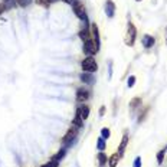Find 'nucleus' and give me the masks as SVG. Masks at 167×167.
<instances>
[{"label": "nucleus", "instance_id": "nucleus-1", "mask_svg": "<svg viewBox=\"0 0 167 167\" xmlns=\"http://www.w3.org/2000/svg\"><path fill=\"white\" fill-rule=\"evenodd\" d=\"M81 66L85 72H95V71L98 69V65L92 56H86L85 59L81 62Z\"/></svg>", "mask_w": 167, "mask_h": 167}, {"label": "nucleus", "instance_id": "nucleus-2", "mask_svg": "<svg viewBox=\"0 0 167 167\" xmlns=\"http://www.w3.org/2000/svg\"><path fill=\"white\" fill-rule=\"evenodd\" d=\"M72 9H74L75 15L78 16L81 20H84L85 23H88V17H86V13H85V9H84V4L78 0H75L74 3H72Z\"/></svg>", "mask_w": 167, "mask_h": 167}, {"label": "nucleus", "instance_id": "nucleus-3", "mask_svg": "<svg viewBox=\"0 0 167 167\" xmlns=\"http://www.w3.org/2000/svg\"><path fill=\"white\" fill-rule=\"evenodd\" d=\"M135 36H137V29L133 23H128V30H127L125 35V43L128 46H133L134 42H135Z\"/></svg>", "mask_w": 167, "mask_h": 167}, {"label": "nucleus", "instance_id": "nucleus-4", "mask_svg": "<svg viewBox=\"0 0 167 167\" xmlns=\"http://www.w3.org/2000/svg\"><path fill=\"white\" fill-rule=\"evenodd\" d=\"M89 97H91V91L86 88H79L78 91H76V101L78 102H85V101L89 100Z\"/></svg>", "mask_w": 167, "mask_h": 167}, {"label": "nucleus", "instance_id": "nucleus-5", "mask_svg": "<svg viewBox=\"0 0 167 167\" xmlns=\"http://www.w3.org/2000/svg\"><path fill=\"white\" fill-rule=\"evenodd\" d=\"M84 52H85L88 56H92L95 52H98L97 46H95V43H94L92 39H89V41L84 42Z\"/></svg>", "mask_w": 167, "mask_h": 167}, {"label": "nucleus", "instance_id": "nucleus-6", "mask_svg": "<svg viewBox=\"0 0 167 167\" xmlns=\"http://www.w3.org/2000/svg\"><path fill=\"white\" fill-rule=\"evenodd\" d=\"M76 134H78V127H71L69 130L66 131V134L62 137V143H69V141H72L75 137H76Z\"/></svg>", "mask_w": 167, "mask_h": 167}, {"label": "nucleus", "instance_id": "nucleus-7", "mask_svg": "<svg viewBox=\"0 0 167 167\" xmlns=\"http://www.w3.org/2000/svg\"><path fill=\"white\" fill-rule=\"evenodd\" d=\"M91 30H92V41L94 43H95V46H97V51H100V46H101V42H100V30H98V26L94 23V25H91Z\"/></svg>", "mask_w": 167, "mask_h": 167}, {"label": "nucleus", "instance_id": "nucleus-8", "mask_svg": "<svg viewBox=\"0 0 167 167\" xmlns=\"http://www.w3.org/2000/svg\"><path fill=\"white\" fill-rule=\"evenodd\" d=\"M105 13H107V16L110 19L114 17V15H115V4H114V2H112V0H107V2H105Z\"/></svg>", "mask_w": 167, "mask_h": 167}, {"label": "nucleus", "instance_id": "nucleus-9", "mask_svg": "<svg viewBox=\"0 0 167 167\" xmlns=\"http://www.w3.org/2000/svg\"><path fill=\"white\" fill-rule=\"evenodd\" d=\"M79 78L84 84H88V85H92L94 82H95V78H94V75L91 72H84V74L79 75Z\"/></svg>", "mask_w": 167, "mask_h": 167}, {"label": "nucleus", "instance_id": "nucleus-10", "mask_svg": "<svg viewBox=\"0 0 167 167\" xmlns=\"http://www.w3.org/2000/svg\"><path fill=\"white\" fill-rule=\"evenodd\" d=\"M154 37L153 36H150V35H144L143 36V46L144 48H151L153 45H154Z\"/></svg>", "mask_w": 167, "mask_h": 167}, {"label": "nucleus", "instance_id": "nucleus-11", "mask_svg": "<svg viewBox=\"0 0 167 167\" xmlns=\"http://www.w3.org/2000/svg\"><path fill=\"white\" fill-rule=\"evenodd\" d=\"M76 111L79 112V115H81V118L85 121L86 118H88L89 115V107H86V105H81V107H78V110Z\"/></svg>", "mask_w": 167, "mask_h": 167}, {"label": "nucleus", "instance_id": "nucleus-12", "mask_svg": "<svg viewBox=\"0 0 167 167\" xmlns=\"http://www.w3.org/2000/svg\"><path fill=\"white\" fill-rule=\"evenodd\" d=\"M127 144H128V135H124L123 140H121V144H120V147H118V156L120 157L124 154V150H125Z\"/></svg>", "mask_w": 167, "mask_h": 167}, {"label": "nucleus", "instance_id": "nucleus-13", "mask_svg": "<svg viewBox=\"0 0 167 167\" xmlns=\"http://www.w3.org/2000/svg\"><path fill=\"white\" fill-rule=\"evenodd\" d=\"M82 124H84V120L81 118V115H79V112L76 111V114H75V118H74V121H72V125L74 127H82Z\"/></svg>", "mask_w": 167, "mask_h": 167}, {"label": "nucleus", "instance_id": "nucleus-14", "mask_svg": "<svg viewBox=\"0 0 167 167\" xmlns=\"http://www.w3.org/2000/svg\"><path fill=\"white\" fill-rule=\"evenodd\" d=\"M118 160H120L118 154H112V156L110 157V160H108V164H110V167H117V164H118Z\"/></svg>", "mask_w": 167, "mask_h": 167}, {"label": "nucleus", "instance_id": "nucleus-15", "mask_svg": "<svg viewBox=\"0 0 167 167\" xmlns=\"http://www.w3.org/2000/svg\"><path fill=\"white\" fill-rule=\"evenodd\" d=\"M79 37H81L84 42L89 41V39H92V37H91V35H89V32H88V29H82L81 32H79Z\"/></svg>", "mask_w": 167, "mask_h": 167}, {"label": "nucleus", "instance_id": "nucleus-16", "mask_svg": "<svg viewBox=\"0 0 167 167\" xmlns=\"http://www.w3.org/2000/svg\"><path fill=\"white\" fill-rule=\"evenodd\" d=\"M141 105V98L140 97H135V98H133V100L130 101V108L131 110H135L137 107H140Z\"/></svg>", "mask_w": 167, "mask_h": 167}, {"label": "nucleus", "instance_id": "nucleus-17", "mask_svg": "<svg viewBox=\"0 0 167 167\" xmlns=\"http://www.w3.org/2000/svg\"><path fill=\"white\" fill-rule=\"evenodd\" d=\"M105 147H107V143H105V140L102 137L98 138V143H97V149L100 150V151H104Z\"/></svg>", "mask_w": 167, "mask_h": 167}, {"label": "nucleus", "instance_id": "nucleus-18", "mask_svg": "<svg viewBox=\"0 0 167 167\" xmlns=\"http://www.w3.org/2000/svg\"><path fill=\"white\" fill-rule=\"evenodd\" d=\"M98 164H100V166L107 164V154H105V153H98Z\"/></svg>", "mask_w": 167, "mask_h": 167}, {"label": "nucleus", "instance_id": "nucleus-19", "mask_svg": "<svg viewBox=\"0 0 167 167\" xmlns=\"http://www.w3.org/2000/svg\"><path fill=\"white\" fill-rule=\"evenodd\" d=\"M110 135H111V131H110V128L104 127V128L101 130V137L104 138V140H108V138H110Z\"/></svg>", "mask_w": 167, "mask_h": 167}, {"label": "nucleus", "instance_id": "nucleus-20", "mask_svg": "<svg viewBox=\"0 0 167 167\" xmlns=\"http://www.w3.org/2000/svg\"><path fill=\"white\" fill-rule=\"evenodd\" d=\"M16 3H17V0H4V7L6 9H12V7H15Z\"/></svg>", "mask_w": 167, "mask_h": 167}, {"label": "nucleus", "instance_id": "nucleus-21", "mask_svg": "<svg viewBox=\"0 0 167 167\" xmlns=\"http://www.w3.org/2000/svg\"><path fill=\"white\" fill-rule=\"evenodd\" d=\"M65 150H61V151H58V154H56V156H53L52 157V160H55V161H59V160H62L63 157H65Z\"/></svg>", "mask_w": 167, "mask_h": 167}, {"label": "nucleus", "instance_id": "nucleus-22", "mask_svg": "<svg viewBox=\"0 0 167 167\" xmlns=\"http://www.w3.org/2000/svg\"><path fill=\"white\" fill-rule=\"evenodd\" d=\"M53 0H36L37 4H41V6H45V7H49V4L52 3Z\"/></svg>", "mask_w": 167, "mask_h": 167}, {"label": "nucleus", "instance_id": "nucleus-23", "mask_svg": "<svg viewBox=\"0 0 167 167\" xmlns=\"http://www.w3.org/2000/svg\"><path fill=\"white\" fill-rule=\"evenodd\" d=\"M164 154H166V150H161V151H159V154H157V161H159V164L163 163Z\"/></svg>", "mask_w": 167, "mask_h": 167}, {"label": "nucleus", "instance_id": "nucleus-24", "mask_svg": "<svg viewBox=\"0 0 167 167\" xmlns=\"http://www.w3.org/2000/svg\"><path fill=\"white\" fill-rule=\"evenodd\" d=\"M58 164H59V161H55V160H51V161H48L46 164H43L42 167H58Z\"/></svg>", "mask_w": 167, "mask_h": 167}, {"label": "nucleus", "instance_id": "nucleus-25", "mask_svg": "<svg viewBox=\"0 0 167 167\" xmlns=\"http://www.w3.org/2000/svg\"><path fill=\"white\" fill-rule=\"evenodd\" d=\"M134 84H135V76H133V75H131L130 78H128V81H127V85H128V88H133Z\"/></svg>", "mask_w": 167, "mask_h": 167}, {"label": "nucleus", "instance_id": "nucleus-26", "mask_svg": "<svg viewBox=\"0 0 167 167\" xmlns=\"http://www.w3.org/2000/svg\"><path fill=\"white\" fill-rule=\"evenodd\" d=\"M30 2H32V0H17V4L19 6H22V7H26Z\"/></svg>", "mask_w": 167, "mask_h": 167}, {"label": "nucleus", "instance_id": "nucleus-27", "mask_svg": "<svg viewBox=\"0 0 167 167\" xmlns=\"http://www.w3.org/2000/svg\"><path fill=\"white\" fill-rule=\"evenodd\" d=\"M134 167H141V157H135V160H134Z\"/></svg>", "mask_w": 167, "mask_h": 167}, {"label": "nucleus", "instance_id": "nucleus-28", "mask_svg": "<svg viewBox=\"0 0 167 167\" xmlns=\"http://www.w3.org/2000/svg\"><path fill=\"white\" fill-rule=\"evenodd\" d=\"M4 10H6V7H4V4H3V3H0V15H2V13H3Z\"/></svg>", "mask_w": 167, "mask_h": 167}, {"label": "nucleus", "instance_id": "nucleus-29", "mask_svg": "<svg viewBox=\"0 0 167 167\" xmlns=\"http://www.w3.org/2000/svg\"><path fill=\"white\" fill-rule=\"evenodd\" d=\"M104 112H105V108H104V107H101V110H100V115H101V117L104 115Z\"/></svg>", "mask_w": 167, "mask_h": 167}, {"label": "nucleus", "instance_id": "nucleus-30", "mask_svg": "<svg viewBox=\"0 0 167 167\" xmlns=\"http://www.w3.org/2000/svg\"><path fill=\"white\" fill-rule=\"evenodd\" d=\"M65 2H66L68 4H72V3H74V2H75V0H65Z\"/></svg>", "mask_w": 167, "mask_h": 167}, {"label": "nucleus", "instance_id": "nucleus-31", "mask_svg": "<svg viewBox=\"0 0 167 167\" xmlns=\"http://www.w3.org/2000/svg\"><path fill=\"white\" fill-rule=\"evenodd\" d=\"M166 45H167V39H166Z\"/></svg>", "mask_w": 167, "mask_h": 167}, {"label": "nucleus", "instance_id": "nucleus-32", "mask_svg": "<svg viewBox=\"0 0 167 167\" xmlns=\"http://www.w3.org/2000/svg\"><path fill=\"white\" fill-rule=\"evenodd\" d=\"M137 2H141V0H137Z\"/></svg>", "mask_w": 167, "mask_h": 167}]
</instances>
